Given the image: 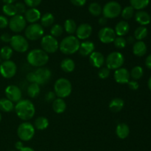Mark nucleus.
I'll use <instances>...</instances> for the list:
<instances>
[{"label":"nucleus","mask_w":151,"mask_h":151,"mask_svg":"<svg viewBox=\"0 0 151 151\" xmlns=\"http://www.w3.org/2000/svg\"><path fill=\"white\" fill-rule=\"evenodd\" d=\"M14 110L18 117L24 121L31 119L35 114V106L29 100H21L16 103Z\"/></svg>","instance_id":"f257e3e1"},{"label":"nucleus","mask_w":151,"mask_h":151,"mask_svg":"<svg viewBox=\"0 0 151 151\" xmlns=\"http://www.w3.org/2000/svg\"><path fill=\"white\" fill-rule=\"evenodd\" d=\"M28 63L34 67H43L49 61V55L41 49H34L28 52L27 55Z\"/></svg>","instance_id":"f03ea898"},{"label":"nucleus","mask_w":151,"mask_h":151,"mask_svg":"<svg viewBox=\"0 0 151 151\" xmlns=\"http://www.w3.org/2000/svg\"><path fill=\"white\" fill-rule=\"evenodd\" d=\"M81 41L75 35L65 37L59 44V50L64 55H72L78 52Z\"/></svg>","instance_id":"7ed1b4c3"},{"label":"nucleus","mask_w":151,"mask_h":151,"mask_svg":"<svg viewBox=\"0 0 151 151\" xmlns=\"http://www.w3.org/2000/svg\"><path fill=\"white\" fill-rule=\"evenodd\" d=\"M72 91V86L70 81L66 78H59L54 84V92L58 98H66L69 97Z\"/></svg>","instance_id":"20e7f679"},{"label":"nucleus","mask_w":151,"mask_h":151,"mask_svg":"<svg viewBox=\"0 0 151 151\" xmlns=\"http://www.w3.org/2000/svg\"><path fill=\"white\" fill-rule=\"evenodd\" d=\"M35 133V128L32 123L29 122H24L20 124L18 127L17 135L21 141H30L34 137Z\"/></svg>","instance_id":"39448f33"},{"label":"nucleus","mask_w":151,"mask_h":151,"mask_svg":"<svg viewBox=\"0 0 151 151\" xmlns=\"http://www.w3.org/2000/svg\"><path fill=\"white\" fill-rule=\"evenodd\" d=\"M125 58L123 55L119 52H112L106 58V67L110 70H116L123 65Z\"/></svg>","instance_id":"423d86ee"},{"label":"nucleus","mask_w":151,"mask_h":151,"mask_svg":"<svg viewBox=\"0 0 151 151\" xmlns=\"http://www.w3.org/2000/svg\"><path fill=\"white\" fill-rule=\"evenodd\" d=\"M25 37L29 41H38L44 36V27L40 24H30L25 28Z\"/></svg>","instance_id":"0eeeda50"},{"label":"nucleus","mask_w":151,"mask_h":151,"mask_svg":"<svg viewBox=\"0 0 151 151\" xmlns=\"http://www.w3.org/2000/svg\"><path fill=\"white\" fill-rule=\"evenodd\" d=\"M122 7L116 1H111L106 3L103 7V16L106 19H115L121 14Z\"/></svg>","instance_id":"6e6552de"},{"label":"nucleus","mask_w":151,"mask_h":151,"mask_svg":"<svg viewBox=\"0 0 151 151\" xmlns=\"http://www.w3.org/2000/svg\"><path fill=\"white\" fill-rule=\"evenodd\" d=\"M41 50H44L47 54L55 53L59 49V43L56 38L51 35H46L41 38Z\"/></svg>","instance_id":"1a4fd4ad"},{"label":"nucleus","mask_w":151,"mask_h":151,"mask_svg":"<svg viewBox=\"0 0 151 151\" xmlns=\"http://www.w3.org/2000/svg\"><path fill=\"white\" fill-rule=\"evenodd\" d=\"M10 47L19 53L26 52L29 49V43L25 37L21 35H14L10 40Z\"/></svg>","instance_id":"9d476101"},{"label":"nucleus","mask_w":151,"mask_h":151,"mask_svg":"<svg viewBox=\"0 0 151 151\" xmlns=\"http://www.w3.org/2000/svg\"><path fill=\"white\" fill-rule=\"evenodd\" d=\"M17 66L13 60H4L0 64V74L3 78L10 79L16 75Z\"/></svg>","instance_id":"9b49d317"},{"label":"nucleus","mask_w":151,"mask_h":151,"mask_svg":"<svg viewBox=\"0 0 151 151\" xmlns=\"http://www.w3.org/2000/svg\"><path fill=\"white\" fill-rule=\"evenodd\" d=\"M8 26L10 30L13 31V32L18 33L22 32L27 27V22L24 19V16L19 14L13 16L9 21Z\"/></svg>","instance_id":"f8f14e48"},{"label":"nucleus","mask_w":151,"mask_h":151,"mask_svg":"<svg viewBox=\"0 0 151 151\" xmlns=\"http://www.w3.org/2000/svg\"><path fill=\"white\" fill-rule=\"evenodd\" d=\"M35 76V83L38 85H44L50 81L52 72L49 68L43 66L39 67L34 72Z\"/></svg>","instance_id":"ddd939ff"},{"label":"nucleus","mask_w":151,"mask_h":151,"mask_svg":"<svg viewBox=\"0 0 151 151\" xmlns=\"http://www.w3.org/2000/svg\"><path fill=\"white\" fill-rule=\"evenodd\" d=\"M116 35L113 28L104 27L101 28L98 32V38L102 43L106 44L113 43L116 38Z\"/></svg>","instance_id":"4468645a"},{"label":"nucleus","mask_w":151,"mask_h":151,"mask_svg":"<svg viewBox=\"0 0 151 151\" xmlns=\"http://www.w3.org/2000/svg\"><path fill=\"white\" fill-rule=\"evenodd\" d=\"M6 98L10 100L13 103H16L22 100V90L19 86L16 85H9L6 87L5 91Z\"/></svg>","instance_id":"2eb2a0df"},{"label":"nucleus","mask_w":151,"mask_h":151,"mask_svg":"<svg viewBox=\"0 0 151 151\" xmlns=\"http://www.w3.org/2000/svg\"><path fill=\"white\" fill-rule=\"evenodd\" d=\"M92 27L87 23H83L78 27L76 30V37L79 40H86L92 34Z\"/></svg>","instance_id":"dca6fc26"},{"label":"nucleus","mask_w":151,"mask_h":151,"mask_svg":"<svg viewBox=\"0 0 151 151\" xmlns=\"http://www.w3.org/2000/svg\"><path fill=\"white\" fill-rule=\"evenodd\" d=\"M114 78L117 83L119 84H128L130 81L131 75L129 71L125 68H119L115 70L114 74Z\"/></svg>","instance_id":"f3484780"},{"label":"nucleus","mask_w":151,"mask_h":151,"mask_svg":"<svg viewBox=\"0 0 151 151\" xmlns=\"http://www.w3.org/2000/svg\"><path fill=\"white\" fill-rule=\"evenodd\" d=\"M106 59L104 55L100 52L94 51L89 55V62L91 66L95 68H101L104 65Z\"/></svg>","instance_id":"a211bd4d"},{"label":"nucleus","mask_w":151,"mask_h":151,"mask_svg":"<svg viewBox=\"0 0 151 151\" xmlns=\"http://www.w3.org/2000/svg\"><path fill=\"white\" fill-rule=\"evenodd\" d=\"M41 12L37 8H29L24 13V19L27 22L30 24L37 23L41 19Z\"/></svg>","instance_id":"6ab92c4d"},{"label":"nucleus","mask_w":151,"mask_h":151,"mask_svg":"<svg viewBox=\"0 0 151 151\" xmlns=\"http://www.w3.org/2000/svg\"><path fill=\"white\" fill-rule=\"evenodd\" d=\"M94 44L90 41H84L81 43L79 47L80 55L83 57H87L89 56L94 51Z\"/></svg>","instance_id":"aec40b11"},{"label":"nucleus","mask_w":151,"mask_h":151,"mask_svg":"<svg viewBox=\"0 0 151 151\" xmlns=\"http://www.w3.org/2000/svg\"><path fill=\"white\" fill-rule=\"evenodd\" d=\"M135 20L141 26H146L151 22L150 15L144 10H139L135 13Z\"/></svg>","instance_id":"412c9836"},{"label":"nucleus","mask_w":151,"mask_h":151,"mask_svg":"<svg viewBox=\"0 0 151 151\" xmlns=\"http://www.w3.org/2000/svg\"><path fill=\"white\" fill-rule=\"evenodd\" d=\"M130 30V25L126 21H120L115 26V33L117 36L123 37L128 33Z\"/></svg>","instance_id":"4be33fe9"},{"label":"nucleus","mask_w":151,"mask_h":151,"mask_svg":"<svg viewBox=\"0 0 151 151\" xmlns=\"http://www.w3.org/2000/svg\"><path fill=\"white\" fill-rule=\"evenodd\" d=\"M133 53L137 57H142L147 52V45L142 41H137L133 46Z\"/></svg>","instance_id":"5701e85b"},{"label":"nucleus","mask_w":151,"mask_h":151,"mask_svg":"<svg viewBox=\"0 0 151 151\" xmlns=\"http://www.w3.org/2000/svg\"><path fill=\"white\" fill-rule=\"evenodd\" d=\"M124 105H125V102L122 99L119 98V97H115L111 100L109 105V108L111 111L116 113V112H119L123 109Z\"/></svg>","instance_id":"b1692460"},{"label":"nucleus","mask_w":151,"mask_h":151,"mask_svg":"<svg viewBox=\"0 0 151 151\" xmlns=\"http://www.w3.org/2000/svg\"><path fill=\"white\" fill-rule=\"evenodd\" d=\"M130 128L127 124L119 123L116 128V134L121 139H125L129 136Z\"/></svg>","instance_id":"393cba45"},{"label":"nucleus","mask_w":151,"mask_h":151,"mask_svg":"<svg viewBox=\"0 0 151 151\" xmlns=\"http://www.w3.org/2000/svg\"><path fill=\"white\" fill-rule=\"evenodd\" d=\"M52 107L53 111L56 114H62L66 111V103L64 100L62 98H56L54 101L52 102Z\"/></svg>","instance_id":"a878e982"},{"label":"nucleus","mask_w":151,"mask_h":151,"mask_svg":"<svg viewBox=\"0 0 151 151\" xmlns=\"http://www.w3.org/2000/svg\"><path fill=\"white\" fill-rule=\"evenodd\" d=\"M60 68L63 72L66 73H71L75 69V63L72 59L66 58L63 59L60 63Z\"/></svg>","instance_id":"bb28decb"},{"label":"nucleus","mask_w":151,"mask_h":151,"mask_svg":"<svg viewBox=\"0 0 151 151\" xmlns=\"http://www.w3.org/2000/svg\"><path fill=\"white\" fill-rule=\"evenodd\" d=\"M15 106L12 101L7 98L0 99V111L6 113H9L14 110Z\"/></svg>","instance_id":"cd10ccee"},{"label":"nucleus","mask_w":151,"mask_h":151,"mask_svg":"<svg viewBox=\"0 0 151 151\" xmlns=\"http://www.w3.org/2000/svg\"><path fill=\"white\" fill-rule=\"evenodd\" d=\"M41 25L43 27H50L55 22V17L51 13H46L41 17Z\"/></svg>","instance_id":"c85d7f7f"},{"label":"nucleus","mask_w":151,"mask_h":151,"mask_svg":"<svg viewBox=\"0 0 151 151\" xmlns=\"http://www.w3.org/2000/svg\"><path fill=\"white\" fill-rule=\"evenodd\" d=\"M49 126V120L47 118L44 116H38L35 119L34 122V127L35 129L39 131H44L47 129Z\"/></svg>","instance_id":"c756f323"},{"label":"nucleus","mask_w":151,"mask_h":151,"mask_svg":"<svg viewBox=\"0 0 151 151\" xmlns=\"http://www.w3.org/2000/svg\"><path fill=\"white\" fill-rule=\"evenodd\" d=\"M63 28H64L65 31L69 34V35H72L76 32L77 27L76 22L73 20V19H66L64 22V25H63Z\"/></svg>","instance_id":"7c9ffc66"},{"label":"nucleus","mask_w":151,"mask_h":151,"mask_svg":"<svg viewBox=\"0 0 151 151\" xmlns=\"http://www.w3.org/2000/svg\"><path fill=\"white\" fill-rule=\"evenodd\" d=\"M27 94L29 97L31 98H35L39 95L40 92H41V88H40V85H38L36 83H30L29 86L27 87Z\"/></svg>","instance_id":"2f4dec72"},{"label":"nucleus","mask_w":151,"mask_h":151,"mask_svg":"<svg viewBox=\"0 0 151 151\" xmlns=\"http://www.w3.org/2000/svg\"><path fill=\"white\" fill-rule=\"evenodd\" d=\"M147 34H148V30L147 27L144 26H140L134 31V38L137 41H142L147 36Z\"/></svg>","instance_id":"473e14b6"},{"label":"nucleus","mask_w":151,"mask_h":151,"mask_svg":"<svg viewBox=\"0 0 151 151\" xmlns=\"http://www.w3.org/2000/svg\"><path fill=\"white\" fill-rule=\"evenodd\" d=\"M130 3L134 10H142L147 7L150 3V0H130Z\"/></svg>","instance_id":"72a5a7b5"},{"label":"nucleus","mask_w":151,"mask_h":151,"mask_svg":"<svg viewBox=\"0 0 151 151\" xmlns=\"http://www.w3.org/2000/svg\"><path fill=\"white\" fill-rule=\"evenodd\" d=\"M13 50L9 46H4L0 50V58L4 60H8L11 58Z\"/></svg>","instance_id":"f704fd0d"},{"label":"nucleus","mask_w":151,"mask_h":151,"mask_svg":"<svg viewBox=\"0 0 151 151\" xmlns=\"http://www.w3.org/2000/svg\"><path fill=\"white\" fill-rule=\"evenodd\" d=\"M88 11H89L90 14L97 17L102 14L103 8H102L101 5L97 2H92L88 6Z\"/></svg>","instance_id":"c9c22d12"},{"label":"nucleus","mask_w":151,"mask_h":151,"mask_svg":"<svg viewBox=\"0 0 151 151\" xmlns=\"http://www.w3.org/2000/svg\"><path fill=\"white\" fill-rule=\"evenodd\" d=\"M143 75H144V70H143L142 67L140 66H134L130 72L131 78H132L134 81L139 80L140 78H142Z\"/></svg>","instance_id":"e433bc0d"},{"label":"nucleus","mask_w":151,"mask_h":151,"mask_svg":"<svg viewBox=\"0 0 151 151\" xmlns=\"http://www.w3.org/2000/svg\"><path fill=\"white\" fill-rule=\"evenodd\" d=\"M2 11L6 16H10V17H13L17 14L16 7L13 4H4V5L2 7Z\"/></svg>","instance_id":"4c0bfd02"},{"label":"nucleus","mask_w":151,"mask_h":151,"mask_svg":"<svg viewBox=\"0 0 151 151\" xmlns=\"http://www.w3.org/2000/svg\"><path fill=\"white\" fill-rule=\"evenodd\" d=\"M63 27L60 24H53L52 26L51 29H50V35L52 36L57 38V37H60V35L63 34Z\"/></svg>","instance_id":"58836bf2"},{"label":"nucleus","mask_w":151,"mask_h":151,"mask_svg":"<svg viewBox=\"0 0 151 151\" xmlns=\"http://www.w3.org/2000/svg\"><path fill=\"white\" fill-rule=\"evenodd\" d=\"M121 16L125 20H129L134 16V9L131 6H127L122 10Z\"/></svg>","instance_id":"ea45409f"},{"label":"nucleus","mask_w":151,"mask_h":151,"mask_svg":"<svg viewBox=\"0 0 151 151\" xmlns=\"http://www.w3.org/2000/svg\"><path fill=\"white\" fill-rule=\"evenodd\" d=\"M113 43L114 44V47L117 49H123L127 45L126 39L124 37L121 36L116 37V38H115Z\"/></svg>","instance_id":"a19ab883"},{"label":"nucleus","mask_w":151,"mask_h":151,"mask_svg":"<svg viewBox=\"0 0 151 151\" xmlns=\"http://www.w3.org/2000/svg\"><path fill=\"white\" fill-rule=\"evenodd\" d=\"M111 74V70L107 67H103L99 70L98 76L100 79H106L109 77Z\"/></svg>","instance_id":"79ce46f5"},{"label":"nucleus","mask_w":151,"mask_h":151,"mask_svg":"<svg viewBox=\"0 0 151 151\" xmlns=\"http://www.w3.org/2000/svg\"><path fill=\"white\" fill-rule=\"evenodd\" d=\"M15 7H16V12H17V14L19 15H22L24 13H25L27 9H26V5L25 4L22 2H17L15 4Z\"/></svg>","instance_id":"37998d69"},{"label":"nucleus","mask_w":151,"mask_h":151,"mask_svg":"<svg viewBox=\"0 0 151 151\" xmlns=\"http://www.w3.org/2000/svg\"><path fill=\"white\" fill-rule=\"evenodd\" d=\"M42 0H24L25 5L28 6L30 8H35L41 3Z\"/></svg>","instance_id":"c03bdc74"},{"label":"nucleus","mask_w":151,"mask_h":151,"mask_svg":"<svg viewBox=\"0 0 151 151\" xmlns=\"http://www.w3.org/2000/svg\"><path fill=\"white\" fill-rule=\"evenodd\" d=\"M56 94L54 91H48L45 95V100L48 103H52L56 99Z\"/></svg>","instance_id":"a18cd8bd"},{"label":"nucleus","mask_w":151,"mask_h":151,"mask_svg":"<svg viewBox=\"0 0 151 151\" xmlns=\"http://www.w3.org/2000/svg\"><path fill=\"white\" fill-rule=\"evenodd\" d=\"M9 24V20L4 16H0V29H4Z\"/></svg>","instance_id":"49530a36"},{"label":"nucleus","mask_w":151,"mask_h":151,"mask_svg":"<svg viewBox=\"0 0 151 151\" xmlns=\"http://www.w3.org/2000/svg\"><path fill=\"white\" fill-rule=\"evenodd\" d=\"M128 86H129V88H131V90H134V91L137 90L139 88V83L137 82V81H134V80H133V81H130L128 83Z\"/></svg>","instance_id":"de8ad7c7"},{"label":"nucleus","mask_w":151,"mask_h":151,"mask_svg":"<svg viewBox=\"0 0 151 151\" xmlns=\"http://www.w3.org/2000/svg\"><path fill=\"white\" fill-rule=\"evenodd\" d=\"M11 38L12 36L10 34L7 32H4V33L1 34V35L0 36V40L4 43H10Z\"/></svg>","instance_id":"09e8293b"},{"label":"nucleus","mask_w":151,"mask_h":151,"mask_svg":"<svg viewBox=\"0 0 151 151\" xmlns=\"http://www.w3.org/2000/svg\"><path fill=\"white\" fill-rule=\"evenodd\" d=\"M26 80L30 83H35V74H34V72H29L27 75H26Z\"/></svg>","instance_id":"8fccbe9b"},{"label":"nucleus","mask_w":151,"mask_h":151,"mask_svg":"<svg viewBox=\"0 0 151 151\" xmlns=\"http://www.w3.org/2000/svg\"><path fill=\"white\" fill-rule=\"evenodd\" d=\"M70 1L75 6H77V7H82V6L85 5L87 0H70Z\"/></svg>","instance_id":"3c124183"},{"label":"nucleus","mask_w":151,"mask_h":151,"mask_svg":"<svg viewBox=\"0 0 151 151\" xmlns=\"http://www.w3.org/2000/svg\"><path fill=\"white\" fill-rule=\"evenodd\" d=\"M107 22H108V19H106V18H105L104 16L100 17L98 20L99 24L101 25V26H105V25H106L107 24Z\"/></svg>","instance_id":"603ef678"},{"label":"nucleus","mask_w":151,"mask_h":151,"mask_svg":"<svg viewBox=\"0 0 151 151\" xmlns=\"http://www.w3.org/2000/svg\"><path fill=\"white\" fill-rule=\"evenodd\" d=\"M145 65L148 69H151V54L149 55L145 59Z\"/></svg>","instance_id":"864d4df0"},{"label":"nucleus","mask_w":151,"mask_h":151,"mask_svg":"<svg viewBox=\"0 0 151 151\" xmlns=\"http://www.w3.org/2000/svg\"><path fill=\"white\" fill-rule=\"evenodd\" d=\"M23 147H24V146L23 142H22V141H18L17 142H16V144H15V147H16L18 150H20Z\"/></svg>","instance_id":"5fc2aeb1"},{"label":"nucleus","mask_w":151,"mask_h":151,"mask_svg":"<svg viewBox=\"0 0 151 151\" xmlns=\"http://www.w3.org/2000/svg\"><path fill=\"white\" fill-rule=\"evenodd\" d=\"M126 41L128 44H134L135 43L134 42L135 41V38L133 36H128V38L126 39Z\"/></svg>","instance_id":"6e6d98bb"},{"label":"nucleus","mask_w":151,"mask_h":151,"mask_svg":"<svg viewBox=\"0 0 151 151\" xmlns=\"http://www.w3.org/2000/svg\"><path fill=\"white\" fill-rule=\"evenodd\" d=\"M19 151H35L32 147H23Z\"/></svg>","instance_id":"4d7b16f0"},{"label":"nucleus","mask_w":151,"mask_h":151,"mask_svg":"<svg viewBox=\"0 0 151 151\" xmlns=\"http://www.w3.org/2000/svg\"><path fill=\"white\" fill-rule=\"evenodd\" d=\"M4 4H13L16 0H2Z\"/></svg>","instance_id":"13d9d810"},{"label":"nucleus","mask_w":151,"mask_h":151,"mask_svg":"<svg viewBox=\"0 0 151 151\" xmlns=\"http://www.w3.org/2000/svg\"><path fill=\"white\" fill-rule=\"evenodd\" d=\"M147 86H148L149 89L151 91V76L150 77V78H149V80H148V82H147Z\"/></svg>","instance_id":"bf43d9fd"},{"label":"nucleus","mask_w":151,"mask_h":151,"mask_svg":"<svg viewBox=\"0 0 151 151\" xmlns=\"http://www.w3.org/2000/svg\"><path fill=\"white\" fill-rule=\"evenodd\" d=\"M2 62H3V61H2V59H1V58H0V64H1V63H2Z\"/></svg>","instance_id":"052dcab7"},{"label":"nucleus","mask_w":151,"mask_h":151,"mask_svg":"<svg viewBox=\"0 0 151 151\" xmlns=\"http://www.w3.org/2000/svg\"><path fill=\"white\" fill-rule=\"evenodd\" d=\"M1 113H0V122H1Z\"/></svg>","instance_id":"680f3d73"},{"label":"nucleus","mask_w":151,"mask_h":151,"mask_svg":"<svg viewBox=\"0 0 151 151\" xmlns=\"http://www.w3.org/2000/svg\"><path fill=\"white\" fill-rule=\"evenodd\" d=\"M10 151H16V150H10Z\"/></svg>","instance_id":"e2e57ef3"}]
</instances>
